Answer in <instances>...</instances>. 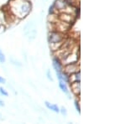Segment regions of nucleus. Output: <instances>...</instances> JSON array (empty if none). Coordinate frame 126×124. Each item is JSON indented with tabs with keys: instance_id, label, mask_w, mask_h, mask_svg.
<instances>
[{
	"instance_id": "nucleus-5",
	"label": "nucleus",
	"mask_w": 126,
	"mask_h": 124,
	"mask_svg": "<svg viewBox=\"0 0 126 124\" xmlns=\"http://www.w3.org/2000/svg\"><path fill=\"white\" fill-rule=\"evenodd\" d=\"M52 66H53V68L56 72H61L63 70V64L62 60L56 55H55L52 59Z\"/></svg>"
},
{
	"instance_id": "nucleus-4",
	"label": "nucleus",
	"mask_w": 126,
	"mask_h": 124,
	"mask_svg": "<svg viewBox=\"0 0 126 124\" xmlns=\"http://www.w3.org/2000/svg\"><path fill=\"white\" fill-rule=\"evenodd\" d=\"M59 19L61 21H63L65 23L70 24L72 23L75 20V15L72 14H68V13H65V12H62L59 15Z\"/></svg>"
},
{
	"instance_id": "nucleus-15",
	"label": "nucleus",
	"mask_w": 126,
	"mask_h": 124,
	"mask_svg": "<svg viewBox=\"0 0 126 124\" xmlns=\"http://www.w3.org/2000/svg\"><path fill=\"white\" fill-rule=\"evenodd\" d=\"M60 112L62 113L63 116H66V115H67V111H66V107H62L60 108Z\"/></svg>"
},
{
	"instance_id": "nucleus-7",
	"label": "nucleus",
	"mask_w": 126,
	"mask_h": 124,
	"mask_svg": "<svg viewBox=\"0 0 126 124\" xmlns=\"http://www.w3.org/2000/svg\"><path fill=\"white\" fill-rule=\"evenodd\" d=\"M56 76H57L58 80L61 81H63L65 83H69L70 82V79H69V75L65 71H61V72H56Z\"/></svg>"
},
{
	"instance_id": "nucleus-3",
	"label": "nucleus",
	"mask_w": 126,
	"mask_h": 124,
	"mask_svg": "<svg viewBox=\"0 0 126 124\" xmlns=\"http://www.w3.org/2000/svg\"><path fill=\"white\" fill-rule=\"evenodd\" d=\"M80 70V65L79 63H71V64H66L63 66V71H65L66 73L70 76L71 74L74 72H77Z\"/></svg>"
},
{
	"instance_id": "nucleus-20",
	"label": "nucleus",
	"mask_w": 126,
	"mask_h": 124,
	"mask_svg": "<svg viewBox=\"0 0 126 124\" xmlns=\"http://www.w3.org/2000/svg\"><path fill=\"white\" fill-rule=\"evenodd\" d=\"M0 28H1V26H0Z\"/></svg>"
},
{
	"instance_id": "nucleus-14",
	"label": "nucleus",
	"mask_w": 126,
	"mask_h": 124,
	"mask_svg": "<svg viewBox=\"0 0 126 124\" xmlns=\"http://www.w3.org/2000/svg\"><path fill=\"white\" fill-rule=\"evenodd\" d=\"M5 60H6V59H5L4 54H3V53L2 52V50H0V63H4Z\"/></svg>"
},
{
	"instance_id": "nucleus-8",
	"label": "nucleus",
	"mask_w": 126,
	"mask_h": 124,
	"mask_svg": "<svg viewBox=\"0 0 126 124\" xmlns=\"http://www.w3.org/2000/svg\"><path fill=\"white\" fill-rule=\"evenodd\" d=\"M69 79H70L69 85H70L71 83H73V82H80V81H81V71L80 70H78V71L71 74L70 76H69Z\"/></svg>"
},
{
	"instance_id": "nucleus-1",
	"label": "nucleus",
	"mask_w": 126,
	"mask_h": 124,
	"mask_svg": "<svg viewBox=\"0 0 126 124\" xmlns=\"http://www.w3.org/2000/svg\"><path fill=\"white\" fill-rule=\"evenodd\" d=\"M9 9L13 16L19 19H24L31 11V3L29 0H11Z\"/></svg>"
},
{
	"instance_id": "nucleus-11",
	"label": "nucleus",
	"mask_w": 126,
	"mask_h": 124,
	"mask_svg": "<svg viewBox=\"0 0 126 124\" xmlns=\"http://www.w3.org/2000/svg\"><path fill=\"white\" fill-rule=\"evenodd\" d=\"M59 87L60 89L62 90L63 92L66 93V94H69V90H68V87L66 86V84L63 81H59Z\"/></svg>"
},
{
	"instance_id": "nucleus-19",
	"label": "nucleus",
	"mask_w": 126,
	"mask_h": 124,
	"mask_svg": "<svg viewBox=\"0 0 126 124\" xmlns=\"http://www.w3.org/2000/svg\"><path fill=\"white\" fill-rule=\"evenodd\" d=\"M0 107H4V102L0 99Z\"/></svg>"
},
{
	"instance_id": "nucleus-10",
	"label": "nucleus",
	"mask_w": 126,
	"mask_h": 124,
	"mask_svg": "<svg viewBox=\"0 0 126 124\" xmlns=\"http://www.w3.org/2000/svg\"><path fill=\"white\" fill-rule=\"evenodd\" d=\"M45 105H46V107H47L49 110H50V111H54V112H56V113L60 112V107H59L57 105L50 104L49 101H46V102H45Z\"/></svg>"
},
{
	"instance_id": "nucleus-2",
	"label": "nucleus",
	"mask_w": 126,
	"mask_h": 124,
	"mask_svg": "<svg viewBox=\"0 0 126 124\" xmlns=\"http://www.w3.org/2000/svg\"><path fill=\"white\" fill-rule=\"evenodd\" d=\"M65 41V34L56 29H51L48 34V42L53 51H56L62 46Z\"/></svg>"
},
{
	"instance_id": "nucleus-13",
	"label": "nucleus",
	"mask_w": 126,
	"mask_h": 124,
	"mask_svg": "<svg viewBox=\"0 0 126 124\" xmlns=\"http://www.w3.org/2000/svg\"><path fill=\"white\" fill-rule=\"evenodd\" d=\"M74 105L75 107H76V110L78 111V113H81V107H80V104H79V101L76 100L74 101Z\"/></svg>"
},
{
	"instance_id": "nucleus-12",
	"label": "nucleus",
	"mask_w": 126,
	"mask_h": 124,
	"mask_svg": "<svg viewBox=\"0 0 126 124\" xmlns=\"http://www.w3.org/2000/svg\"><path fill=\"white\" fill-rule=\"evenodd\" d=\"M0 94L4 96H9V93L3 87H0Z\"/></svg>"
},
{
	"instance_id": "nucleus-16",
	"label": "nucleus",
	"mask_w": 126,
	"mask_h": 124,
	"mask_svg": "<svg viewBox=\"0 0 126 124\" xmlns=\"http://www.w3.org/2000/svg\"><path fill=\"white\" fill-rule=\"evenodd\" d=\"M55 11H56V9H55L54 4H53V5H51L50 8H49V14H50V15H51V14H55Z\"/></svg>"
},
{
	"instance_id": "nucleus-18",
	"label": "nucleus",
	"mask_w": 126,
	"mask_h": 124,
	"mask_svg": "<svg viewBox=\"0 0 126 124\" xmlns=\"http://www.w3.org/2000/svg\"><path fill=\"white\" fill-rule=\"evenodd\" d=\"M6 82V80L3 77L0 76V84H4V83Z\"/></svg>"
},
{
	"instance_id": "nucleus-9",
	"label": "nucleus",
	"mask_w": 126,
	"mask_h": 124,
	"mask_svg": "<svg viewBox=\"0 0 126 124\" xmlns=\"http://www.w3.org/2000/svg\"><path fill=\"white\" fill-rule=\"evenodd\" d=\"M71 89H72V91L74 93V95L76 96H79L81 92V85L80 82H73L70 84Z\"/></svg>"
},
{
	"instance_id": "nucleus-17",
	"label": "nucleus",
	"mask_w": 126,
	"mask_h": 124,
	"mask_svg": "<svg viewBox=\"0 0 126 124\" xmlns=\"http://www.w3.org/2000/svg\"><path fill=\"white\" fill-rule=\"evenodd\" d=\"M46 76H47V78L49 79L50 81H53V78H52V76H51V73H50V70H47V72H46Z\"/></svg>"
},
{
	"instance_id": "nucleus-6",
	"label": "nucleus",
	"mask_w": 126,
	"mask_h": 124,
	"mask_svg": "<svg viewBox=\"0 0 126 124\" xmlns=\"http://www.w3.org/2000/svg\"><path fill=\"white\" fill-rule=\"evenodd\" d=\"M68 6H70V5H68L65 0H56L54 3V7H55V9H56V10L61 12V13L64 12Z\"/></svg>"
}]
</instances>
